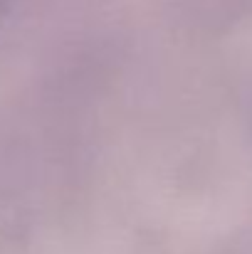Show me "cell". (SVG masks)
Segmentation results:
<instances>
[{"label": "cell", "mask_w": 252, "mask_h": 254, "mask_svg": "<svg viewBox=\"0 0 252 254\" xmlns=\"http://www.w3.org/2000/svg\"><path fill=\"white\" fill-rule=\"evenodd\" d=\"M7 2H10V0H0V12H2V10L7 7Z\"/></svg>", "instance_id": "obj_1"}]
</instances>
